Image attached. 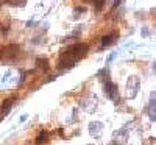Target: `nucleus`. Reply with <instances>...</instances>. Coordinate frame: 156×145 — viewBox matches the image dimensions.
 Listing matches in <instances>:
<instances>
[{"label":"nucleus","mask_w":156,"mask_h":145,"mask_svg":"<svg viewBox=\"0 0 156 145\" xmlns=\"http://www.w3.org/2000/svg\"><path fill=\"white\" fill-rule=\"evenodd\" d=\"M101 129H103V123L101 122H92V123H89V133L92 134V136H98Z\"/></svg>","instance_id":"obj_5"},{"label":"nucleus","mask_w":156,"mask_h":145,"mask_svg":"<svg viewBox=\"0 0 156 145\" xmlns=\"http://www.w3.org/2000/svg\"><path fill=\"white\" fill-rule=\"evenodd\" d=\"M47 142V133L45 131H41V133H37V136H36V143H45Z\"/></svg>","instance_id":"obj_9"},{"label":"nucleus","mask_w":156,"mask_h":145,"mask_svg":"<svg viewBox=\"0 0 156 145\" xmlns=\"http://www.w3.org/2000/svg\"><path fill=\"white\" fill-rule=\"evenodd\" d=\"M139 86H140V81L136 75L129 76L128 81H126V95L129 100H133L136 95H137V90H139Z\"/></svg>","instance_id":"obj_2"},{"label":"nucleus","mask_w":156,"mask_h":145,"mask_svg":"<svg viewBox=\"0 0 156 145\" xmlns=\"http://www.w3.org/2000/svg\"><path fill=\"white\" fill-rule=\"evenodd\" d=\"M120 3H122V0H115V2H114V6H112V8L115 9V8H117V6H119Z\"/></svg>","instance_id":"obj_14"},{"label":"nucleus","mask_w":156,"mask_h":145,"mask_svg":"<svg viewBox=\"0 0 156 145\" xmlns=\"http://www.w3.org/2000/svg\"><path fill=\"white\" fill-rule=\"evenodd\" d=\"M89 145H90V143H89Z\"/></svg>","instance_id":"obj_15"},{"label":"nucleus","mask_w":156,"mask_h":145,"mask_svg":"<svg viewBox=\"0 0 156 145\" xmlns=\"http://www.w3.org/2000/svg\"><path fill=\"white\" fill-rule=\"evenodd\" d=\"M148 34H150V31H148V28H142V36H145V37H147Z\"/></svg>","instance_id":"obj_13"},{"label":"nucleus","mask_w":156,"mask_h":145,"mask_svg":"<svg viewBox=\"0 0 156 145\" xmlns=\"http://www.w3.org/2000/svg\"><path fill=\"white\" fill-rule=\"evenodd\" d=\"M128 137V133H126V129H119V131H115L114 133V140H119V142H125Z\"/></svg>","instance_id":"obj_8"},{"label":"nucleus","mask_w":156,"mask_h":145,"mask_svg":"<svg viewBox=\"0 0 156 145\" xmlns=\"http://www.w3.org/2000/svg\"><path fill=\"white\" fill-rule=\"evenodd\" d=\"M86 51H87V44H76L70 48H67L64 53L61 55V59H59V65L62 69H70L75 65V62L78 59H81L84 58L86 55Z\"/></svg>","instance_id":"obj_1"},{"label":"nucleus","mask_w":156,"mask_h":145,"mask_svg":"<svg viewBox=\"0 0 156 145\" xmlns=\"http://www.w3.org/2000/svg\"><path fill=\"white\" fill-rule=\"evenodd\" d=\"M37 67H42V70H48L50 69V64H48V61L47 59H41V58H39L37 59Z\"/></svg>","instance_id":"obj_10"},{"label":"nucleus","mask_w":156,"mask_h":145,"mask_svg":"<svg viewBox=\"0 0 156 145\" xmlns=\"http://www.w3.org/2000/svg\"><path fill=\"white\" fill-rule=\"evenodd\" d=\"M114 58H115V51H114V53H111V55H109V56H108V61H106V62H108V64H109V62H111V61H112V59H114Z\"/></svg>","instance_id":"obj_12"},{"label":"nucleus","mask_w":156,"mask_h":145,"mask_svg":"<svg viewBox=\"0 0 156 145\" xmlns=\"http://www.w3.org/2000/svg\"><path fill=\"white\" fill-rule=\"evenodd\" d=\"M117 37H119V33H111L101 37V47H108L112 45L114 42H117Z\"/></svg>","instance_id":"obj_4"},{"label":"nucleus","mask_w":156,"mask_h":145,"mask_svg":"<svg viewBox=\"0 0 156 145\" xmlns=\"http://www.w3.org/2000/svg\"><path fill=\"white\" fill-rule=\"evenodd\" d=\"M14 97H11V98H8V100H5L3 101V104H2V114L3 115H6L9 111H11V108H12V104H14Z\"/></svg>","instance_id":"obj_7"},{"label":"nucleus","mask_w":156,"mask_h":145,"mask_svg":"<svg viewBox=\"0 0 156 145\" xmlns=\"http://www.w3.org/2000/svg\"><path fill=\"white\" fill-rule=\"evenodd\" d=\"M103 92L106 94L108 98L111 100H119V92H117V84L112 83V81H106L105 84H103Z\"/></svg>","instance_id":"obj_3"},{"label":"nucleus","mask_w":156,"mask_h":145,"mask_svg":"<svg viewBox=\"0 0 156 145\" xmlns=\"http://www.w3.org/2000/svg\"><path fill=\"white\" fill-rule=\"evenodd\" d=\"M92 2H94V6H95V9H97V11H100L103 6H105L106 0H92Z\"/></svg>","instance_id":"obj_11"},{"label":"nucleus","mask_w":156,"mask_h":145,"mask_svg":"<svg viewBox=\"0 0 156 145\" xmlns=\"http://www.w3.org/2000/svg\"><path fill=\"white\" fill-rule=\"evenodd\" d=\"M156 98V94H154V90L151 92V98H150V106H148V117H150V120H156V114H154V100Z\"/></svg>","instance_id":"obj_6"}]
</instances>
